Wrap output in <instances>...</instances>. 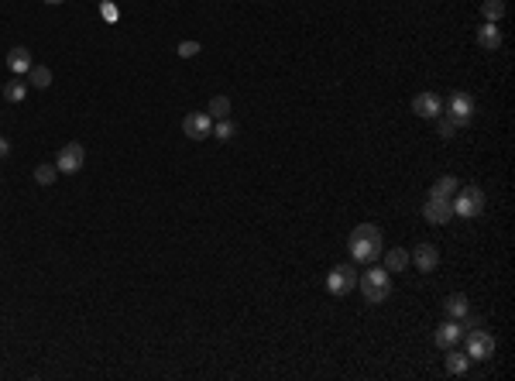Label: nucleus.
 <instances>
[{
    "instance_id": "26",
    "label": "nucleus",
    "mask_w": 515,
    "mask_h": 381,
    "mask_svg": "<svg viewBox=\"0 0 515 381\" xmlns=\"http://www.w3.org/2000/svg\"><path fill=\"white\" fill-rule=\"evenodd\" d=\"M179 56H182V59H196V56H199V42H182V45H179Z\"/></svg>"
},
{
    "instance_id": "17",
    "label": "nucleus",
    "mask_w": 515,
    "mask_h": 381,
    "mask_svg": "<svg viewBox=\"0 0 515 381\" xmlns=\"http://www.w3.org/2000/svg\"><path fill=\"white\" fill-rule=\"evenodd\" d=\"M409 268V251L405 247H392L385 254V271H405Z\"/></svg>"
},
{
    "instance_id": "12",
    "label": "nucleus",
    "mask_w": 515,
    "mask_h": 381,
    "mask_svg": "<svg viewBox=\"0 0 515 381\" xmlns=\"http://www.w3.org/2000/svg\"><path fill=\"white\" fill-rule=\"evenodd\" d=\"M460 336H464V323L450 316V319H447V323H440V330H436V347H443V350H447V347H453Z\"/></svg>"
},
{
    "instance_id": "9",
    "label": "nucleus",
    "mask_w": 515,
    "mask_h": 381,
    "mask_svg": "<svg viewBox=\"0 0 515 381\" xmlns=\"http://www.w3.org/2000/svg\"><path fill=\"white\" fill-rule=\"evenodd\" d=\"M83 162H86V151H83V145L69 141V145L59 151V162H55V169H59V175H76V172L83 169Z\"/></svg>"
},
{
    "instance_id": "25",
    "label": "nucleus",
    "mask_w": 515,
    "mask_h": 381,
    "mask_svg": "<svg viewBox=\"0 0 515 381\" xmlns=\"http://www.w3.org/2000/svg\"><path fill=\"white\" fill-rule=\"evenodd\" d=\"M55 175H59V169H55L52 162H42V165L35 169V182H38V186H52Z\"/></svg>"
},
{
    "instance_id": "14",
    "label": "nucleus",
    "mask_w": 515,
    "mask_h": 381,
    "mask_svg": "<svg viewBox=\"0 0 515 381\" xmlns=\"http://www.w3.org/2000/svg\"><path fill=\"white\" fill-rule=\"evenodd\" d=\"M477 45H481L484 52H498V49H501V28L491 25V21H484V25L477 28Z\"/></svg>"
},
{
    "instance_id": "28",
    "label": "nucleus",
    "mask_w": 515,
    "mask_h": 381,
    "mask_svg": "<svg viewBox=\"0 0 515 381\" xmlns=\"http://www.w3.org/2000/svg\"><path fill=\"white\" fill-rule=\"evenodd\" d=\"M8 155H11V141H8V138H0V162H4Z\"/></svg>"
},
{
    "instance_id": "15",
    "label": "nucleus",
    "mask_w": 515,
    "mask_h": 381,
    "mask_svg": "<svg viewBox=\"0 0 515 381\" xmlns=\"http://www.w3.org/2000/svg\"><path fill=\"white\" fill-rule=\"evenodd\" d=\"M443 309H447V316L460 319V316H467V312H470V302H467V295L453 292V295H447V299H443Z\"/></svg>"
},
{
    "instance_id": "8",
    "label": "nucleus",
    "mask_w": 515,
    "mask_h": 381,
    "mask_svg": "<svg viewBox=\"0 0 515 381\" xmlns=\"http://www.w3.org/2000/svg\"><path fill=\"white\" fill-rule=\"evenodd\" d=\"M182 131H186V138L203 141V138H210V134H213V117H210L206 110L186 114V117H182Z\"/></svg>"
},
{
    "instance_id": "4",
    "label": "nucleus",
    "mask_w": 515,
    "mask_h": 381,
    "mask_svg": "<svg viewBox=\"0 0 515 381\" xmlns=\"http://www.w3.org/2000/svg\"><path fill=\"white\" fill-rule=\"evenodd\" d=\"M354 288H357V265H337V268H330V275H327V292L330 295L344 299Z\"/></svg>"
},
{
    "instance_id": "24",
    "label": "nucleus",
    "mask_w": 515,
    "mask_h": 381,
    "mask_svg": "<svg viewBox=\"0 0 515 381\" xmlns=\"http://www.w3.org/2000/svg\"><path fill=\"white\" fill-rule=\"evenodd\" d=\"M206 114L216 117V121H220V117H230V97H213L210 107H206Z\"/></svg>"
},
{
    "instance_id": "16",
    "label": "nucleus",
    "mask_w": 515,
    "mask_h": 381,
    "mask_svg": "<svg viewBox=\"0 0 515 381\" xmlns=\"http://www.w3.org/2000/svg\"><path fill=\"white\" fill-rule=\"evenodd\" d=\"M467 367H470V357L447 347V374H467Z\"/></svg>"
},
{
    "instance_id": "20",
    "label": "nucleus",
    "mask_w": 515,
    "mask_h": 381,
    "mask_svg": "<svg viewBox=\"0 0 515 381\" xmlns=\"http://www.w3.org/2000/svg\"><path fill=\"white\" fill-rule=\"evenodd\" d=\"M460 189V182L453 179V175H440L436 182H433V189H429V196H453Z\"/></svg>"
},
{
    "instance_id": "11",
    "label": "nucleus",
    "mask_w": 515,
    "mask_h": 381,
    "mask_svg": "<svg viewBox=\"0 0 515 381\" xmlns=\"http://www.w3.org/2000/svg\"><path fill=\"white\" fill-rule=\"evenodd\" d=\"M409 261L423 271V275H429L436 265H440V251L433 247V244H419V247H412V254H409Z\"/></svg>"
},
{
    "instance_id": "19",
    "label": "nucleus",
    "mask_w": 515,
    "mask_h": 381,
    "mask_svg": "<svg viewBox=\"0 0 515 381\" xmlns=\"http://www.w3.org/2000/svg\"><path fill=\"white\" fill-rule=\"evenodd\" d=\"M481 14H484V21L498 25V21L505 18V0H484V4H481Z\"/></svg>"
},
{
    "instance_id": "29",
    "label": "nucleus",
    "mask_w": 515,
    "mask_h": 381,
    "mask_svg": "<svg viewBox=\"0 0 515 381\" xmlns=\"http://www.w3.org/2000/svg\"><path fill=\"white\" fill-rule=\"evenodd\" d=\"M45 4H62V0H45Z\"/></svg>"
},
{
    "instance_id": "27",
    "label": "nucleus",
    "mask_w": 515,
    "mask_h": 381,
    "mask_svg": "<svg viewBox=\"0 0 515 381\" xmlns=\"http://www.w3.org/2000/svg\"><path fill=\"white\" fill-rule=\"evenodd\" d=\"M100 14H103V18H107L110 25L117 21V8H114V4H103V8H100Z\"/></svg>"
},
{
    "instance_id": "3",
    "label": "nucleus",
    "mask_w": 515,
    "mask_h": 381,
    "mask_svg": "<svg viewBox=\"0 0 515 381\" xmlns=\"http://www.w3.org/2000/svg\"><path fill=\"white\" fill-rule=\"evenodd\" d=\"M450 203H453V217H467V220H474V217H481V213H484V193H481V186L457 189V199H450Z\"/></svg>"
},
{
    "instance_id": "5",
    "label": "nucleus",
    "mask_w": 515,
    "mask_h": 381,
    "mask_svg": "<svg viewBox=\"0 0 515 381\" xmlns=\"http://www.w3.org/2000/svg\"><path fill=\"white\" fill-rule=\"evenodd\" d=\"M467 357L470 360L494 357V336L488 330H481V326H470V333H467Z\"/></svg>"
},
{
    "instance_id": "21",
    "label": "nucleus",
    "mask_w": 515,
    "mask_h": 381,
    "mask_svg": "<svg viewBox=\"0 0 515 381\" xmlns=\"http://www.w3.org/2000/svg\"><path fill=\"white\" fill-rule=\"evenodd\" d=\"M457 127H460V124H457L453 117H447V114L436 117V138H440V141H450V138L457 134Z\"/></svg>"
},
{
    "instance_id": "18",
    "label": "nucleus",
    "mask_w": 515,
    "mask_h": 381,
    "mask_svg": "<svg viewBox=\"0 0 515 381\" xmlns=\"http://www.w3.org/2000/svg\"><path fill=\"white\" fill-rule=\"evenodd\" d=\"M28 83H32L35 90H49V86H52V69H49V66H32Z\"/></svg>"
},
{
    "instance_id": "2",
    "label": "nucleus",
    "mask_w": 515,
    "mask_h": 381,
    "mask_svg": "<svg viewBox=\"0 0 515 381\" xmlns=\"http://www.w3.org/2000/svg\"><path fill=\"white\" fill-rule=\"evenodd\" d=\"M357 288H361V295L368 302L378 306V302H385L392 295V278H388L385 268H368L364 275H357Z\"/></svg>"
},
{
    "instance_id": "6",
    "label": "nucleus",
    "mask_w": 515,
    "mask_h": 381,
    "mask_svg": "<svg viewBox=\"0 0 515 381\" xmlns=\"http://www.w3.org/2000/svg\"><path fill=\"white\" fill-rule=\"evenodd\" d=\"M443 114L453 117L457 124H470V117H474V100H470L464 90H457V93H450V100L443 103Z\"/></svg>"
},
{
    "instance_id": "10",
    "label": "nucleus",
    "mask_w": 515,
    "mask_h": 381,
    "mask_svg": "<svg viewBox=\"0 0 515 381\" xmlns=\"http://www.w3.org/2000/svg\"><path fill=\"white\" fill-rule=\"evenodd\" d=\"M412 114L423 117V121H436L443 114V100L436 93H416L412 97Z\"/></svg>"
},
{
    "instance_id": "13",
    "label": "nucleus",
    "mask_w": 515,
    "mask_h": 381,
    "mask_svg": "<svg viewBox=\"0 0 515 381\" xmlns=\"http://www.w3.org/2000/svg\"><path fill=\"white\" fill-rule=\"evenodd\" d=\"M32 66H35V62H32V52H28L25 45H18V49L8 52V69H11L14 76H28Z\"/></svg>"
},
{
    "instance_id": "7",
    "label": "nucleus",
    "mask_w": 515,
    "mask_h": 381,
    "mask_svg": "<svg viewBox=\"0 0 515 381\" xmlns=\"http://www.w3.org/2000/svg\"><path fill=\"white\" fill-rule=\"evenodd\" d=\"M423 217H426V223H433V227L450 223V220H453V203H450V196H429L426 206H423Z\"/></svg>"
},
{
    "instance_id": "22",
    "label": "nucleus",
    "mask_w": 515,
    "mask_h": 381,
    "mask_svg": "<svg viewBox=\"0 0 515 381\" xmlns=\"http://www.w3.org/2000/svg\"><path fill=\"white\" fill-rule=\"evenodd\" d=\"M213 138H220V141H234V138H237V124H234L230 117H220V121L213 124Z\"/></svg>"
},
{
    "instance_id": "1",
    "label": "nucleus",
    "mask_w": 515,
    "mask_h": 381,
    "mask_svg": "<svg viewBox=\"0 0 515 381\" xmlns=\"http://www.w3.org/2000/svg\"><path fill=\"white\" fill-rule=\"evenodd\" d=\"M347 247H351V258H354L357 265H375V261L381 258V251H385V241H381V230H378L375 223H357V227L351 230Z\"/></svg>"
},
{
    "instance_id": "23",
    "label": "nucleus",
    "mask_w": 515,
    "mask_h": 381,
    "mask_svg": "<svg viewBox=\"0 0 515 381\" xmlns=\"http://www.w3.org/2000/svg\"><path fill=\"white\" fill-rule=\"evenodd\" d=\"M25 93H28V83H21V79H14V83L4 86V100H8V103H21Z\"/></svg>"
}]
</instances>
